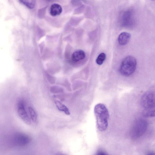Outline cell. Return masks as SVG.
Here are the masks:
<instances>
[{"instance_id":"obj_1","label":"cell","mask_w":155,"mask_h":155,"mask_svg":"<svg viewBox=\"0 0 155 155\" xmlns=\"http://www.w3.org/2000/svg\"><path fill=\"white\" fill-rule=\"evenodd\" d=\"M140 103L144 117H155V93L154 92L149 91L145 93L141 97Z\"/></svg>"},{"instance_id":"obj_2","label":"cell","mask_w":155,"mask_h":155,"mask_svg":"<svg viewBox=\"0 0 155 155\" xmlns=\"http://www.w3.org/2000/svg\"><path fill=\"white\" fill-rule=\"evenodd\" d=\"M94 111L97 129L101 131H105L108 125L109 113L108 109L104 104L99 103L95 106Z\"/></svg>"},{"instance_id":"obj_3","label":"cell","mask_w":155,"mask_h":155,"mask_svg":"<svg viewBox=\"0 0 155 155\" xmlns=\"http://www.w3.org/2000/svg\"><path fill=\"white\" fill-rule=\"evenodd\" d=\"M136 59L132 56H128L122 61L119 68V71L122 75L128 77L135 72L137 67Z\"/></svg>"},{"instance_id":"obj_4","label":"cell","mask_w":155,"mask_h":155,"mask_svg":"<svg viewBox=\"0 0 155 155\" xmlns=\"http://www.w3.org/2000/svg\"><path fill=\"white\" fill-rule=\"evenodd\" d=\"M147 123L144 120L140 119L134 123L131 132V136L134 139L141 137L145 133L147 128Z\"/></svg>"},{"instance_id":"obj_5","label":"cell","mask_w":155,"mask_h":155,"mask_svg":"<svg viewBox=\"0 0 155 155\" xmlns=\"http://www.w3.org/2000/svg\"><path fill=\"white\" fill-rule=\"evenodd\" d=\"M11 140L12 144L15 146L23 147L26 146L30 143L31 139L27 134L17 133L13 135Z\"/></svg>"},{"instance_id":"obj_6","label":"cell","mask_w":155,"mask_h":155,"mask_svg":"<svg viewBox=\"0 0 155 155\" xmlns=\"http://www.w3.org/2000/svg\"><path fill=\"white\" fill-rule=\"evenodd\" d=\"M17 112L20 118L26 124H31V121L26 108L24 100L20 99L17 103Z\"/></svg>"},{"instance_id":"obj_7","label":"cell","mask_w":155,"mask_h":155,"mask_svg":"<svg viewBox=\"0 0 155 155\" xmlns=\"http://www.w3.org/2000/svg\"><path fill=\"white\" fill-rule=\"evenodd\" d=\"M130 37L131 35L129 33L126 32H122L118 36V43L121 45H125L128 43Z\"/></svg>"},{"instance_id":"obj_8","label":"cell","mask_w":155,"mask_h":155,"mask_svg":"<svg viewBox=\"0 0 155 155\" xmlns=\"http://www.w3.org/2000/svg\"><path fill=\"white\" fill-rule=\"evenodd\" d=\"M123 17L124 25L128 26L133 25L134 22V20L132 12L130 11L126 12Z\"/></svg>"},{"instance_id":"obj_9","label":"cell","mask_w":155,"mask_h":155,"mask_svg":"<svg viewBox=\"0 0 155 155\" xmlns=\"http://www.w3.org/2000/svg\"><path fill=\"white\" fill-rule=\"evenodd\" d=\"M62 11V8L59 4L54 3L51 6L50 13L51 16H55L60 15Z\"/></svg>"},{"instance_id":"obj_10","label":"cell","mask_w":155,"mask_h":155,"mask_svg":"<svg viewBox=\"0 0 155 155\" xmlns=\"http://www.w3.org/2000/svg\"><path fill=\"white\" fill-rule=\"evenodd\" d=\"M85 57L84 52L81 50H78L72 54L71 59L74 62H77L83 60Z\"/></svg>"},{"instance_id":"obj_11","label":"cell","mask_w":155,"mask_h":155,"mask_svg":"<svg viewBox=\"0 0 155 155\" xmlns=\"http://www.w3.org/2000/svg\"><path fill=\"white\" fill-rule=\"evenodd\" d=\"M55 104L58 109L60 111L64 112L67 115H69L70 113L68 108L60 101L57 100L55 101Z\"/></svg>"},{"instance_id":"obj_12","label":"cell","mask_w":155,"mask_h":155,"mask_svg":"<svg viewBox=\"0 0 155 155\" xmlns=\"http://www.w3.org/2000/svg\"><path fill=\"white\" fill-rule=\"evenodd\" d=\"M28 111L31 122L33 123H36L37 119V116L35 111L31 106H29L28 107Z\"/></svg>"},{"instance_id":"obj_13","label":"cell","mask_w":155,"mask_h":155,"mask_svg":"<svg viewBox=\"0 0 155 155\" xmlns=\"http://www.w3.org/2000/svg\"><path fill=\"white\" fill-rule=\"evenodd\" d=\"M19 2L31 9L33 8L35 5V1L34 0H20Z\"/></svg>"},{"instance_id":"obj_14","label":"cell","mask_w":155,"mask_h":155,"mask_svg":"<svg viewBox=\"0 0 155 155\" xmlns=\"http://www.w3.org/2000/svg\"><path fill=\"white\" fill-rule=\"evenodd\" d=\"M106 58V54L103 52L101 53L97 56L96 61L97 64L99 65L103 64Z\"/></svg>"},{"instance_id":"obj_15","label":"cell","mask_w":155,"mask_h":155,"mask_svg":"<svg viewBox=\"0 0 155 155\" xmlns=\"http://www.w3.org/2000/svg\"><path fill=\"white\" fill-rule=\"evenodd\" d=\"M95 155H108L106 153L103 151H98Z\"/></svg>"},{"instance_id":"obj_16","label":"cell","mask_w":155,"mask_h":155,"mask_svg":"<svg viewBox=\"0 0 155 155\" xmlns=\"http://www.w3.org/2000/svg\"><path fill=\"white\" fill-rule=\"evenodd\" d=\"M146 155H155V154L153 153H147Z\"/></svg>"},{"instance_id":"obj_17","label":"cell","mask_w":155,"mask_h":155,"mask_svg":"<svg viewBox=\"0 0 155 155\" xmlns=\"http://www.w3.org/2000/svg\"><path fill=\"white\" fill-rule=\"evenodd\" d=\"M64 155L62 154H58V155Z\"/></svg>"}]
</instances>
